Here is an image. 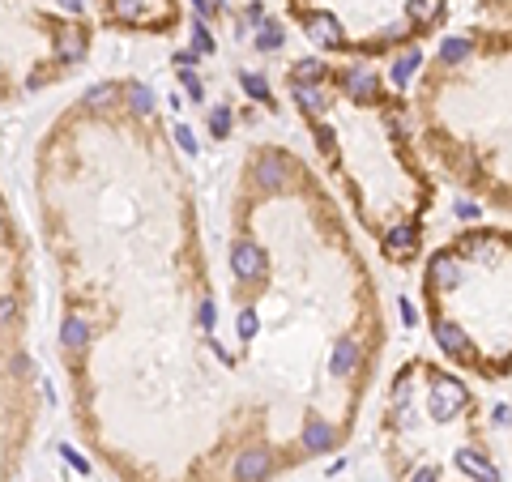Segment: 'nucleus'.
I'll list each match as a JSON object with an SVG mask.
<instances>
[{
  "mask_svg": "<svg viewBox=\"0 0 512 482\" xmlns=\"http://www.w3.org/2000/svg\"><path fill=\"white\" fill-rule=\"evenodd\" d=\"M286 99L312 133L320 167L359 231L393 269H410L423 256L436 210V175L419 141L414 103L367 60H295L286 69Z\"/></svg>",
  "mask_w": 512,
  "mask_h": 482,
  "instance_id": "f257e3e1",
  "label": "nucleus"
},
{
  "mask_svg": "<svg viewBox=\"0 0 512 482\" xmlns=\"http://www.w3.org/2000/svg\"><path fill=\"white\" fill-rule=\"evenodd\" d=\"M414 124L448 184L512 214V26L444 35L414 86Z\"/></svg>",
  "mask_w": 512,
  "mask_h": 482,
  "instance_id": "f03ea898",
  "label": "nucleus"
},
{
  "mask_svg": "<svg viewBox=\"0 0 512 482\" xmlns=\"http://www.w3.org/2000/svg\"><path fill=\"white\" fill-rule=\"evenodd\" d=\"M423 320L461 376L512 380V227H470L427 252Z\"/></svg>",
  "mask_w": 512,
  "mask_h": 482,
  "instance_id": "7ed1b4c3",
  "label": "nucleus"
},
{
  "mask_svg": "<svg viewBox=\"0 0 512 482\" xmlns=\"http://www.w3.org/2000/svg\"><path fill=\"white\" fill-rule=\"evenodd\" d=\"M380 448L393 482H504L491 423L457 367L406 359L389 380Z\"/></svg>",
  "mask_w": 512,
  "mask_h": 482,
  "instance_id": "20e7f679",
  "label": "nucleus"
},
{
  "mask_svg": "<svg viewBox=\"0 0 512 482\" xmlns=\"http://www.w3.org/2000/svg\"><path fill=\"white\" fill-rule=\"evenodd\" d=\"M90 47V0H0V107L69 82Z\"/></svg>",
  "mask_w": 512,
  "mask_h": 482,
  "instance_id": "39448f33",
  "label": "nucleus"
},
{
  "mask_svg": "<svg viewBox=\"0 0 512 482\" xmlns=\"http://www.w3.org/2000/svg\"><path fill=\"white\" fill-rule=\"evenodd\" d=\"M286 18L325 56L384 60L440 35L448 0H286Z\"/></svg>",
  "mask_w": 512,
  "mask_h": 482,
  "instance_id": "423d86ee",
  "label": "nucleus"
},
{
  "mask_svg": "<svg viewBox=\"0 0 512 482\" xmlns=\"http://www.w3.org/2000/svg\"><path fill=\"white\" fill-rule=\"evenodd\" d=\"M30 308V278H26V244L13 222L5 197H0V350H18V337Z\"/></svg>",
  "mask_w": 512,
  "mask_h": 482,
  "instance_id": "0eeeda50",
  "label": "nucleus"
},
{
  "mask_svg": "<svg viewBox=\"0 0 512 482\" xmlns=\"http://www.w3.org/2000/svg\"><path fill=\"white\" fill-rule=\"evenodd\" d=\"M99 22L120 35H171L184 22L180 0H90Z\"/></svg>",
  "mask_w": 512,
  "mask_h": 482,
  "instance_id": "6e6552de",
  "label": "nucleus"
},
{
  "mask_svg": "<svg viewBox=\"0 0 512 482\" xmlns=\"http://www.w3.org/2000/svg\"><path fill=\"white\" fill-rule=\"evenodd\" d=\"M470 9L491 26H512V0H470Z\"/></svg>",
  "mask_w": 512,
  "mask_h": 482,
  "instance_id": "1a4fd4ad",
  "label": "nucleus"
}]
</instances>
